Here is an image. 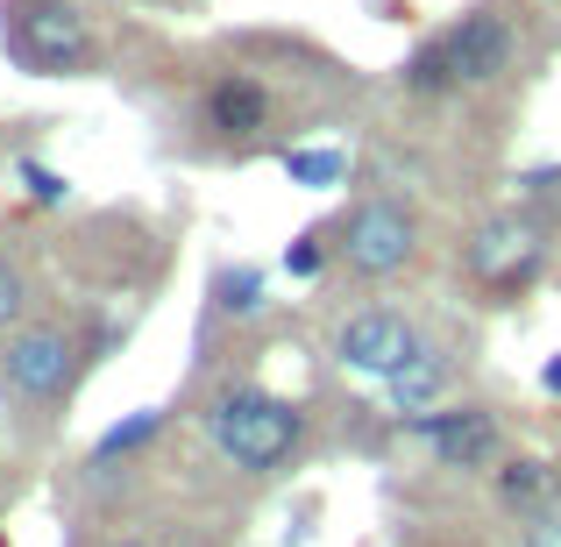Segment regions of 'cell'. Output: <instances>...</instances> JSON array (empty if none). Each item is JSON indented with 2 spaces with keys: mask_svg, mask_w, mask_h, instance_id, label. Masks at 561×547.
<instances>
[{
  "mask_svg": "<svg viewBox=\"0 0 561 547\" xmlns=\"http://www.w3.org/2000/svg\"><path fill=\"white\" fill-rule=\"evenodd\" d=\"M214 306L228 320H256L263 314V271L256 263H228V271L214 277Z\"/></svg>",
  "mask_w": 561,
  "mask_h": 547,
  "instance_id": "cell-13",
  "label": "cell"
},
{
  "mask_svg": "<svg viewBox=\"0 0 561 547\" xmlns=\"http://www.w3.org/2000/svg\"><path fill=\"white\" fill-rule=\"evenodd\" d=\"M157 426H164V412H157V406H142V412H128V420H114L107 434L93 441V469H114L122 455L150 448V441H157Z\"/></svg>",
  "mask_w": 561,
  "mask_h": 547,
  "instance_id": "cell-12",
  "label": "cell"
},
{
  "mask_svg": "<svg viewBox=\"0 0 561 547\" xmlns=\"http://www.w3.org/2000/svg\"><path fill=\"white\" fill-rule=\"evenodd\" d=\"M497 505L519 512V520H548V512H561V469L548 455H505L497 463Z\"/></svg>",
  "mask_w": 561,
  "mask_h": 547,
  "instance_id": "cell-10",
  "label": "cell"
},
{
  "mask_svg": "<svg viewBox=\"0 0 561 547\" xmlns=\"http://www.w3.org/2000/svg\"><path fill=\"white\" fill-rule=\"evenodd\" d=\"M548 257H554V235H548V214H534V206H505V214L477 220L462 242L469 285L491 292L497 306L526 299L540 285V271H548Z\"/></svg>",
  "mask_w": 561,
  "mask_h": 547,
  "instance_id": "cell-3",
  "label": "cell"
},
{
  "mask_svg": "<svg viewBox=\"0 0 561 547\" xmlns=\"http://www.w3.org/2000/svg\"><path fill=\"white\" fill-rule=\"evenodd\" d=\"M71 369H79V334L65 320H22L0 342V391L22 406H57L71 391Z\"/></svg>",
  "mask_w": 561,
  "mask_h": 547,
  "instance_id": "cell-6",
  "label": "cell"
},
{
  "mask_svg": "<svg viewBox=\"0 0 561 547\" xmlns=\"http://www.w3.org/2000/svg\"><path fill=\"white\" fill-rule=\"evenodd\" d=\"M519 57V29H512L505 8H469L462 22L434 29L420 50L405 57V93L440 100V93H477V86H497Z\"/></svg>",
  "mask_w": 561,
  "mask_h": 547,
  "instance_id": "cell-1",
  "label": "cell"
},
{
  "mask_svg": "<svg viewBox=\"0 0 561 547\" xmlns=\"http://www.w3.org/2000/svg\"><path fill=\"white\" fill-rule=\"evenodd\" d=\"M22 306H28V277H22L14 257H0V342L22 328Z\"/></svg>",
  "mask_w": 561,
  "mask_h": 547,
  "instance_id": "cell-16",
  "label": "cell"
},
{
  "mask_svg": "<svg viewBox=\"0 0 561 547\" xmlns=\"http://www.w3.org/2000/svg\"><path fill=\"white\" fill-rule=\"evenodd\" d=\"M540 391H548V398H561V356H548V363H540Z\"/></svg>",
  "mask_w": 561,
  "mask_h": 547,
  "instance_id": "cell-19",
  "label": "cell"
},
{
  "mask_svg": "<svg viewBox=\"0 0 561 547\" xmlns=\"http://www.w3.org/2000/svg\"><path fill=\"white\" fill-rule=\"evenodd\" d=\"M412 441H426V455H434L440 469H497V455H505V426H497L491 406H434V412H412V420H398Z\"/></svg>",
  "mask_w": 561,
  "mask_h": 547,
  "instance_id": "cell-7",
  "label": "cell"
},
{
  "mask_svg": "<svg viewBox=\"0 0 561 547\" xmlns=\"http://www.w3.org/2000/svg\"><path fill=\"white\" fill-rule=\"evenodd\" d=\"M328 263H334V235L306 228V235H291V242H285V271L291 277H320Z\"/></svg>",
  "mask_w": 561,
  "mask_h": 547,
  "instance_id": "cell-15",
  "label": "cell"
},
{
  "mask_svg": "<svg viewBox=\"0 0 561 547\" xmlns=\"http://www.w3.org/2000/svg\"><path fill=\"white\" fill-rule=\"evenodd\" d=\"M519 547H561V512H548V520H526Z\"/></svg>",
  "mask_w": 561,
  "mask_h": 547,
  "instance_id": "cell-18",
  "label": "cell"
},
{
  "mask_svg": "<svg viewBox=\"0 0 561 547\" xmlns=\"http://www.w3.org/2000/svg\"><path fill=\"white\" fill-rule=\"evenodd\" d=\"M285 179L306 185V192H334L348 179V157L328 150V143H313V150H285Z\"/></svg>",
  "mask_w": 561,
  "mask_h": 547,
  "instance_id": "cell-14",
  "label": "cell"
},
{
  "mask_svg": "<svg viewBox=\"0 0 561 547\" xmlns=\"http://www.w3.org/2000/svg\"><path fill=\"white\" fill-rule=\"evenodd\" d=\"M448 377H455V356L448 349H420L405 369H398L383 391H391V406H398V420H412V412H434V406H448Z\"/></svg>",
  "mask_w": 561,
  "mask_h": 547,
  "instance_id": "cell-11",
  "label": "cell"
},
{
  "mask_svg": "<svg viewBox=\"0 0 561 547\" xmlns=\"http://www.w3.org/2000/svg\"><path fill=\"white\" fill-rule=\"evenodd\" d=\"M420 349H426L420 328H412V314H398V306H356V314L334 328V363L356 369V377H377V384H391Z\"/></svg>",
  "mask_w": 561,
  "mask_h": 547,
  "instance_id": "cell-8",
  "label": "cell"
},
{
  "mask_svg": "<svg viewBox=\"0 0 561 547\" xmlns=\"http://www.w3.org/2000/svg\"><path fill=\"white\" fill-rule=\"evenodd\" d=\"M8 50L36 79H79L93 71V29L71 0H8Z\"/></svg>",
  "mask_w": 561,
  "mask_h": 547,
  "instance_id": "cell-5",
  "label": "cell"
},
{
  "mask_svg": "<svg viewBox=\"0 0 561 547\" xmlns=\"http://www.w3.org/2000/svg\"><path fill=\"white\" fill-rule=\"evenodd\" d=\"M199 122L214 128L220 143H256L263 128L277 122V100H271V86H263L256 71H220V79L199 93Z\"/></svg>",
  "mask_w": 561,
  "mask_h": 547,
  "instance_id": "cell-9",
  "label": "cell"
},
{
  "mask_svg": "<svg viewBox=\"0 0 561 547\" xmlns=\"http://www.w3.org/2000/svg\"><path fill=\"white\" fill-rule=\"evenodd\" d=\"M412 257H420V214L391 192H370L334 220V263L363 285H391L398 271H412Z\"/></svg>",
  "mask_w": 561,
  "mask_h": 547,
  "instance_id": "cell-4",
  "label": "cell"
},
{
  "mask_svg": "<svg viewBox=\"0 0 561 547\" xmlns=\"http://www.w3.org/2000/svg\"><path fill=\"white\" fill-rule=\"evenodd\" d=\"M107 547H150V540H136V534H122V540H107Z\"/></svg>",
  "mask_w": 561,
  "mask_h": 547,
  "instance_id": "cell-20",
  "label": "cell"
},
{
  "mask_svg": "<svg viewBox=\"0 0 561 547\" xmlns=\"http://www.w3.org/2000/svg\"><path fill=\"white\" fill-rule=\"evenodd\" d=\"M206 441L242 477H277L306 448V406L285 391H263V384H228L206 406Z\"/></svg>",
  "mask_w": 561,
  "mask_h": 547,
  "instance_id": "cell-2",
  "label": "cell"
},
{
  "mask_svg": "<svg viewBox=\"0 0 561 547\" xmlns=\"http://www.w3.org/2000/svg\"><path fill=\"white\" fill-rule=\"evenodd\" d=\"M22 185H28V200H36V206H65L71 200V179H57L50 164H36V157L22 164Z\"/></svg>",
  "mask_w": 561,
  "mask_h": 547,
  "instance_id": "cell-17",
  "label": "cell"
}]
</instances>
